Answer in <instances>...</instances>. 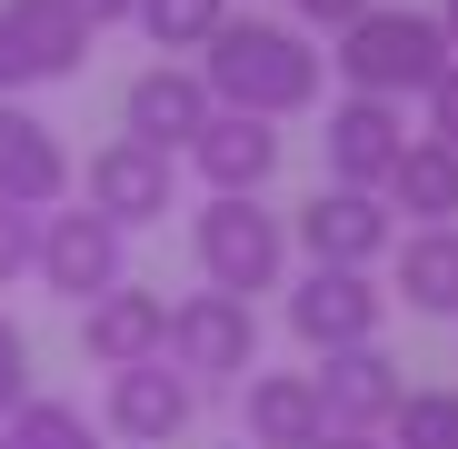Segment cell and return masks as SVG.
I'll list each match as a JSON object with an SVG mask.
<instances>
[{
    "label": "cell",
    "mask_w": 458,
    "mask_h": 449,
    "mask_svg": "<svg viewBox=\"0 0 458 449\" xmlns=\"http://www.w3.org/2000/svg\"><path fill=\"white\" fill-rule=\"evenodd\" d=\"M458 50H448V30H438V11H409V0H369V11L329 40V70L349 91H369V100H428L438 91V70H448Z\"/></svg>",
    "instance_id": "cell-2"
},
{
    "label": "cell",
    "mask_w": 458,
    "mask_h": 449,
    "mask_svg": "<svg viewBox=\"0 0 458 449\" xmlns=\"http://www.w3.org/2000/svg\"><path fill=\"white\" fill-rule=\"evenodd\" d=\"M219 100H209V81H199V60H149L140 81L120 91V140H140V150H180L199 140V120H209Z\"/></svg>",
    "instance_id": "cell-11"
},
{
    "label": "cell",
    "mask_w": 458,
    "mask_h": 449,
    "mask_svg": "<svg viewBox=\"0 0 458 449\" xmlns=\"http://www.w3.org/2000/svg\"><path fill=\"white\" fill-rule=\"evenodd\" d=\"M120 280H130V230H110L90 200L81 210H40V289H60L70 310H90Z\"/></svg>",
    "instance_id": "cell-8"
},
{
    "label": "cell",
    "mask_w": 458,
    "mask_h": 449,
    "mask_svg": "<svg viewBox=\"0 0 458 449\" xmlns=\"http://www.w3.org/2000/svg\"><path fill=\"white\" fill-rule=\"evenodd\" d=\"M180 160H190V170H199V190H219V200H259V190L279 180V120L209 110V120H199V140L180 150Z\"/></svg>",
    "instance_id": "cell-13"
},
{
    "label": "cell",
    "mask_w": 458,
    "mask_h": 449,
    "mask_svg": "<svg viewBox=\"0 0 458 449\" xmlns=\"http://www.w3.org/2000/svg\"><path fill=\"white\" fill-rule=\"evenodd\" d=\"M378 200L409 210V230H458V140H428V130H419Z\"/></svg>",
    "instance_id": "cell-19"
},
{
    "label": "cell",
    "mask_w": 458,
    "mask_h": 449,
    "mask_svg": "<svg viewBox=\"0 0 458 449\" xmlns=\"http://www.w3.org/2000/svg\"><path fill=\"white\" fill-rule=\"evenodd\" d=\"M0 439L11 449H100V429H90V410H70V400H21L11 419H0Z\"/></svg>",
    "instance_id": "cell-21"
},
{
    "label": "cell",
    "mask_w": 458,
    "mask_h": 449,
    "mask_svg": "<svg viewBox=\"0 0 458 449\" xmlns=\"http://www.w3.org/2000/svg\"><path fill=\"white\" fill-rule=\"evenodd\" d=\"M289 11H299V30H329V40H339V30L369 11V0H289Z\"/></svg>",
    "instance_id": "cell-25"
},
{
    "label": "cell",
    "mask_w": 458,
    "mask_h": 449,
    "mask_svg": "<svg viewBox=\"0 0 458 449\" xmlns=\"http://www.w3.org/2000/svg\"><path fill=\"white\" fill-rule=\"evenodd\" d=\"M389 299L419 320H458V230H399L389 250Z\"/></svg>",
    "instance_id": "cell-18"
},
{
    "label": "cell",
    "mask_w": 458,
    "mask_h": 449,
    "mask_svg": "<svg viewBox=\"0 0 458 449\" xmlns=\"http://www.w3.org/2000/svg\"><path fill=\"white\" fill-rule=\"evenodd\" d=\"M130 21L149 30V50H160V60H199V50H209V30L229 21V0H140Z\"/></svg>",
    "instance_id": "cell-20"
},
{
    "label": "cell",
    "mask_w": 458,
    "mask_h": 449,
    "mask_svg": "<svg viewBox=\"0 0 458 449\" xmlns=\"http://www.w3.org/2000/svg\"><path fill=\"white\" fill-rule=\"evenodd\" d=\"M190 419H199V390L180 380L170 359L110 369V400H100V429H110V439H130V449H170V439H190Z\"/></svg>",
    "instance_id": "cell-12"
},
{
    "label": "cell",
    "mask_w": 458,
    "mask_h": 449,
    "mask_svg": "<svg viewBox=\"0 0 458 449\" xmlns=\"http://www.w3.org/2000/svg\"><path fill=\"white\" fill-rule=\"evenodd\" d=\"M438 30H448V50H458V0H438Z\"/></svg>",
    "instance_id": "cell-29"
},
{
    "label": "cell",
    "mask_w": 458,
    "mask_h": 449,
    "mask_svg": "<svg viewBox=\"0 0 458 449\" xmlns=\"http://www.w3.org/2000/svg\"><path fill=\"white\" fill-rule=\"evenodd\" d=\"M90 40L100 30L70 11V0H0V100L70 81V70L90 60Z\"/></svg>",
    "instance_id": "cell-6"
},
{
    "label": "cell",
    "mask_w": 458,
    "mask_h": 449,
    "mask_svg": "<svg viewBox=\"0 0 458 449\" xmlns=\"http://www.w3.org/2000/svg\"><path fill=\"white\" fill-rule=\"evenodd\" d=\"M0 449H11V439H0Z\"/></svg>",
    "instance_id": "cell-30"
},
{
    "label": "cell",
    "mask_w": 458,
    "mask_h": 449,
    "mask_svg": "<svg viewBox=\"0 0 458 449\" xmlns=\"http://www.w3.org/2000/svg\"><path fill=\"white\" fill-rule=\"evenodd\" d=\"M378 439L389 449H458V390H409Z\"/></svg>",
    "instance_id": "cell-22"
},
{
    "label": "cell",
    "mask_w": 458,
    "mask_h": 449,
    "mask_svg": "<svg viewBox=\"0 0 458 449\" xmlns=\"http://www.w3.org/2000/svg\"><path fill=\"white\" fill-rule=\"evenodd\" d=\"M160 350H170V299L160 289L120 280V289H100L90 310H81V359L90 369H140V359H160Z\"/></svg>",
    "instance_id": "cell-14"
},
{
    "label": "cell",
    "mask_w": 458,
    "mask_h": 449,
    "mask_svg": "<svg viewBox=\"0 0 458 449\" xmlns=\"http://www.w3.org/2000/svg\"><path fill=\"white\" fill-rule=\"evenodd\" d=\"M70 11H81L90 30H110V21H130V11H140V0H70Z\"/></svg>",
    "instance_id": "cell-27"
},
{
    "label": "cell",
    "mask_w": 458,
    "mask_h": 449,
    "mask_svg": "<svg viewBox=\"0 0 458 449\" xmlns=\"http://www.w3.org/2000/svg\"><path fill=\"white\" fill-rule=\"evenodd\" d=\"M11 280H40V210L0 200V289H11Z\"/></svg>",
    "instance_id": "cell-23"
},
{
    "label": "cell",
    "mask_w": 458,
    "mask_h": 449,
    "mask_svg": "<svg viewBox=\"0 0 458 449\" xmlns=\"http://www.w3.org/2000/svg\"><path fill=\"white\" fill-rule=\"evenodd\" d=\"M428 140H458V60L438 70V91H428Z\"/></svg>",
    "instance_id": "cell-26"
},
{
    "label": "cell",
    "mask_w": 458,
    "mask_h": 449,
    "mask_svg": "<svg viewBox=\"0 0 458 449\" xmlns=\"http://www.w3.org/2000/svg\"><path fill=\"white\" fill-rule=\"evenodd\" d=\"M329 410H319V380L310 369H250L240 380V439L250 449H319Z\"/></svg>",
    "instance_id": "cell-17"
},
{
    "label": "cell",
    "mask_w": 458,
    "mask_h": 449,
    "mask_svg": "<svg viewBox=\"0 0 458 449\" xmlns=\"http://www.w3.org/2000/svg\"><path fill=\"white\" fill-rule=\"evenodd\" d=\"M199 81L219 110H250V120H299V110H319V81H329V60L319 40L299 30V21H259V11H229L199 50Z\"/></svg>",
    "instance_id": "cell-1"
},
{
    "label": "cell",
    "mask_w": 458,
    "mask_h": 449,
    "mask_svg": "<svg viewBox=\"0 0 458 449\" xmlns=\"http://www.w3.org/2000/svg\"><path fill=\"white\" fill-rule=\"evenodd\" d=\"M70 180H81V170H70L60 130L40 110H21V100H0V200H11V210H60Z\"/></svg>",
    "instance_id": "cell-15"
},
{
    "label": "cell",
    "mask_w": 458,
    "mask_h": 449,
    "mask_svg": "<svg viewBox=\"0 0 458 449\" xmlns=\"http://www.w3.org/2000/svg\"><path fill=\"white\" fill-rule=\"evenodd\" d=\"M21 400H30V330L0 320V419H11Z\"/></svg>",
    "instance_id": "cell-24"
},
{
    "label": "cell",
    "mask_w": 458,
    "mask_h": 449,
    "mask_svg": "<svg viewBox=\"0 0 458 449\" xmlns=\"http://www.w3.org/2000/svg\"><path fill=\"white\" fill-rule=\"evenodd\" d=\"M190 390H229L259 369V299H229V289H190L170 299V350H160Z\"/></svg>",
    "instance_id": "cell-4"
},
{
    "label": "cell",
    "mask_w": 458,
    "mask_h": 449,
    "mask_svg": "<svg viewBox=\"0 0 458 449\" xmlns=\"http://www.w3.org/2000/svg\"><path fill=\"white\" fill-rule=\"evenodd\" d=\"M81 200L110 230H149V220H170V200H180V160L170 150H140V140H100L90 170H81Z\"/></svg>",
    "instance_id": "cell-10"
},
{
    "label": "cell",
    "mask_w": 458,
    "mask_h": 449,
    "mask_svg": "<svg viewBox=\"0 0 458 449\" xmlns=\"http://www.w3.org/2000/svg\"><path fill=\"white\" fill-rule=\"evenodd\" d=\"M240 449H250V439H240Z\"/></svg>",
    "instance_id": "cell-31"
},
{
    "label": "cell",
    "mask_w": 458,
    "mask_h": 449,
    "mask_svg": "<svg viewBox=\"0 0 458 449\" xmlns=\"http://www.w3.org/2000/svg\"><path fill=\"white\" fill-rule=\"evenodd\" d=\"M409 110L399 100H369V91H339L329 100V120H319V160H329V180L339 190H389V170L409 160Z\"/></svg>",
    "instance_id": "cell-9"
},
{
    "label": "cell",
    "mask_w": 458,
    "mask_h": 449,
    "mask_svg": "<svg viewBox=\"0 0 458 449\" xmlns=\"http://www.w3.org/2000/svg\"><path fill=\"white\" fill-rule=\"evenodd\" d=\"M279 289H289V340L310 359L359 350V340H378V320H389V289H378L369 270H299Z\"/></svg>",
    "instance_id": "cell-7"
},
{
    "label": "cell",
    "mask_w": 458,
    "mask_h": 449,
    "mask_svg": "<svg viewBox=\"0 0 458 449\" xmlns=\"http://www.w3.org/2000/svg\"><path fill=\"white\" fill-rule=\"evenodd\" d=\"M289 240L310 250V270H378L399 250V210L378 200V190H339V180H319L310 200L289 210Z\"/></svg>",
    "instance_id": "cell-5"
},
{
    "label": "cell",
    "mask_w": 458,
    "mask_h": 449,
    "mask_svg": "<svg viewBox=\"0 0 458 449\" xmlns=\"http://www.w3.org/2000/svg\"><path fill=\"white\" fill-rule=\"evenodd\" d=\"M319 410H329V429H389V410L409 400V380H399V359L378 350V340H359V350H329L319 369Z\"/></svg>",
    "instance_id": "cell-16"
},
{
    "label": "cell",
    "mask_w": 458,
    "mask_h": 449,
    "mask_svg": "<svg viewBox=\"0 0 458 449\" xmlns=\"http://www.w3.org/2000/svg\"><path fill=\"white\" fill-rule=\"evenodd\" d=\"M190 250H199V280L209 289H229V299H259V289H279V270H289V220L279 210H259V200H199V220H190Z\"/></svg>",
    "instance_id": "cell-3"
},
{
    "label": "cell",
    "mask_w": 458,
    "mask_h": 449,
    "mask_svg": "<svg viewBox=\"0 0 458 449\" xmlns=\"http://www.w3.org/2000/svg\"><path fill=\"white\" fill-rule=\"evenodd\" d=\"M319 449H389L378 429H319Z\"/></svg>",
    "instance_id": "cell-28"
}]
</instances>
